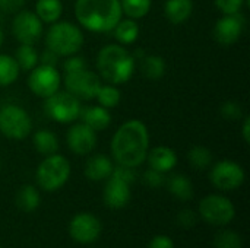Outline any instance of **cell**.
<instances>
[{"label": "cell", "instance_id": "1", "mask_svg": "<svg viewBox=\"0 0 250 248\" xmlns=\"http://www.w3.org/2000/svg\"><path fill=\"white\" fill-rule=\"evenodd\" d=\"M148 146L149 134L146 126L139 120H130L116 132L111 152L119 165L136 168L146 159Z\"/></svg>", "mask_w": 250, "mask_h": 248}, {"label": "cell", "instance_id": "2", "mask_svg": "<svg viewBox=\"0 0 250 248\" xmlns=\"http://www.w3.org/2000/svg\"><path fill=\"white\" fill-rule=\"evenodd\" d=\"M75 13L82 26L92 32H108L122 19L120 0H76Z\"/></svg>", "mask_w": 250, "mask_h": 248}, {"label": "cell", "instance_id": "3", "mask_svg": "<svg viewBox=\"0 0 250 248\" xmlns=\"http://www.w3.org/2000/svg\"><path fill=\"white\" fill-rule=\"evenodd\" d=\"M97 67L100 75L110 83H123L130 79L135 61L129 51L120 45H105L100 50L97 57Z\"/></svg>", "mask_w": 250, "mask_h": 248}, {"label": "cell", "instance_id": "4", "mask_svg": "<svg viewBox=\"0 0 250 248\" xmlns=\"http://www.w3.org/2000/svg\"><path fill=\"white\" fill-rule=\"evenodd\" d=\"M83 35L78 26L70 22L54 23L45 37V45L57 56H73L81 50Z\"/></svg>", "mask_w": 250, "mask_h": 248}, {"label": "cell", "instance_id": "5", "mask_svg": "<svg viewBox=\"0 0 250 248\" xmlns=\"http://www.w3.org/2000/svg\"><path fill=\"white\" fill-rule=\"evenodd\" d=\"M37 183L45 191H56L70 177V164L62 155L47 156L37 168Z\"/></svg>", "mask_w": 250, "mask_h": 248}, {"label": "cell", "instance_id": "6", "mask_svg": "<svg viewBox=\"0 0 250 248\" xmlns=\"http://www.w3.org/2000/svg\"><path fill=\"white\" fill-rule=\"evenodd\" d=\"M199 216L211 225L224 227L234 219L236 209L230 199L218 194H209L199 203Z\"/></svg>", "mask_w": 250, "mask_h": 248}, {"label": "cell", "instance_id": "7", "mask_svg": "<svg viewBox=\"0 0 250 248\" xmlns=\"http://www.w3.org/2000/svg\"><path fill=\"white\" fill-rule=\"evenodd\" d=\"M32 129V121L25 110L7 104L0 110V132L13 140L25 139Z\"/></svg>", "mask_w": 250, "mask_h": 248}, {"label": "cell", "instance_id": "8", "mask_svg": "<svg viewBox=\"0 0 250 248\" xmlns=\"http://www.w3.org/2000/svg\"><path fill=\"white\" fill-rule=\"evenodd\" d=\"M81 102L70 92H54L45 98V113L57 123H72L79 117Z\"/></svg>", "mask_w": 250, "mask_h": 248}, {"label": "cell", "instance_id": "9", "mask_svg": "<svg viewBox=\"0 0 250 248\" xmlns=\"http://www.w3.org/2000/svg\"><path fill=\"white\" fill-rule=\"evenodd\" d=\"M103 231L100 219L88 212L78 213L69 222V235L78 244H92L95 243Z\"/></svg>", "mask_w": 250, "mask_h": 248}, {"label": "cell", "instance_id": "10", "mask_svg": "<svg viewBox=\"0 0 250 248\" xmlns=\"http://www.w3.org/2000/svg\"><path fill=\"white\" fill-rule=\"evenodd\" d=\"M64 85H66L67 92H70L78 99L89 101V99L95 98V95L101 86V82L95 73H92L86 69H82L78 72L66 73Z\"/></svg>", "mask_w": 250, "mask_h": 248}, {"label": "cell", "instance_id": "11", "mask_svg": "<svg viewBox=\"0 0 250 248\" xmlns=\"http://www.w3.org/2000/svg\"><path fill=\"white\" fill-rule=\"evenodd\" d=\"M209 180L218 190L230 191L239 189L245 183V171L237 162L220 161L211 170Z\"/></svg>", "mask_w": 250, "mask_h": 248}, {"label": "cell", "instance_id": "12", "mask_svg": "<svg viewBox=\"0 0 250 248\" xmlns=\"http://www.w3.org/2000/svg\"><path fill=\"white\" fill-rule=\"evenodd\" d=\"M60 80V73L56 70L54 66L41 64L32 69L28 77V86L37 96L48 98L50 95L59 91Z\"/></svg>", "mask_w": 250, "mask_h": 248}, {"label": "cell", "instance_id": "13", "mask_svg": "<svg viewBox=\"0 0 250 248\" xmlns=\"http://www.w3.org/2000/svg\"><path fill=\"white\" fill-rule=\"evenodd\" d=\"M12 31L21 44L32 45L40 39L42 32V25L35 13L29 10H23L18 13L16 18L13 19Z\"/></svg>", "mask_w": 250, "mask_h": 248}, {"label": "cell", "instance_id": "14", "mask_svg": "<svg viewBox=\"0 0 250 248\" xmlns=\"http://www.w3.org/2000/svg\"><path fill=\"white\" fill-rule=\"evenodd\" d=\"M245 28V19L239 13L226 15L221 18L214 28V38L221 45H231L239 41Z\"/></svg>", "mask_w": 250, "mask_h": 248}, {"label": "cell", "instance_id": "15", "mask_svg": "<svg viewBox=\"0 0 250 248\" xmlns=\"http://www.w3.org/2000/svg\"><path fill=\"white\" fill-rule=\"evenodd\" d=\"M67 145L76 155H86L92 152L97 145L95 130L83 123L75 124L67 132Z\"/></svg>", "mask_w": 250, "mask_h": 248}, {"label": "cell", "instance_id": "16", "mask_svg": "<svg viewBox=\"0 0 250 248\" xmlns=\"http://www.w3.org/2000/svg\"><path fill=\"white\" fill-rule=\"evenodd\" d=\"M104 203L110 209H123L132 197L130 184L116 178L110 177L107 178V184L104 187Z\"/></svg>", "mask_w": 250, "mask_h": 248}, {"label": "cell", "instance_id": "17", "mask_svg": "<svg viewBox=\"0 0 250 248\" xmlns=\"http://www.w3.org/2000/svg\"><path fill=\"white\" fill-rule=\"evenodd\" d=\"M148 164L152 170L160 171V172H167L171 171L176 164H177V155L173 149L167 146H158L154 148L149 153H146Z\"/></svg>", "mask_w": 250, "mask_h": 248}, {"label": "cell", "instance_id": "18", "mask_svg": "<svg viewBox=\"0 0 250 248\" xmlns=\"http://www.w3.org/2000/svg\"><path fill=\"white\" fill-rule=\"evenodd\" d=\"M113 168L114 165L110 158L105 155H94L85 165V175L91 181H103L111 177Z\"/></svg>", "mask_w": 250, "mask_h": 248}, {"label": "cell", "instance_id": "19", "mask_svg": "<svg viewBox=\"0 0 250 248\" xmlns=\"http://www.w3.org/2000/svg\"><path fill=\"white\" fill-rule=\"evenodd\" d=\"M79 117L83 124L89 126L95 132L105 130L110 123H111V115L107 108L104 107H88V108H81Z\"/></svg>", "mask_w": 250, "mask_h": 248}, {"label": "cell", "instance_id": "20", "mask_svg": "<svg viewBox=\"0 0 250 248\" xmlns=\"http://www.w3.org/2000/svg\"><path fill=\"white\" fill-rule=\"evenodd\" d=\"M192 10H193L192 0H167L164 4L166 18L174 25L185 22L192 15Z\"/></svg>", "mask_w": 250, "mask_h": 248}, {"label": "cell", "instance_id": "21", "mask_svg": "<svg viewBox=\"0 0 250 248\" xmlns=\"http://www.w3.org/2000/svg\"><path fill=\"white\" fill-rule=\"evenodd\" d=\"M15 203L22 212L29 213L38 209L41 203V197H40L38 190L34 186H22L16 193Z\"/></svg>", "mask_w": 250, "mask_h": 248}, {"label": "cell", "instance_id": "22", "mask_svg": "<svg viewBox=\"0 0 250 248\" xmlns=\"http://www.w3.org/2000/svg\"><path fill=\"white\" fill-rule=\"evenodd\" d=\"M167 187L170 193L182 202H188L193 197V186H192V181L186 175H180V174L173 175L168 180Z\"/></svg>", "mask_w": 250, "mask_h": 248}, {"label": "cell", "instance_id": "23", "mask_svg": "<svg viewBox=\"0 0 250 248\" xmlns=\"http://www.w3.org/2000/svg\"><path fill=\"white\" fill-rule=\"evenodd\" d=\"M34 146L38 153H41L44 156H50L59 151V140L51 132L38 130L34 134Z\"/></svg>", "mask_w": 250, "mask_h": 248}, {"label": "cell", "instance_id": "24", "mask_svg": "<svg viewBox=\"0 0 250 248\" xmlns=\"http://www.w3.org/2000/svg\"><path fill=\"white\" fill-rule=\"evenodd\" d=\"M62 3L60 0H38L35 4V15L40 20L51 23L56 22L62 15Z\"/></svg>", "mask_w": 250, "mask_h": 248}, {"label": "cell", "instance_id": "25", "mask_svg": "<svg viewBox=\"0 0 250 248\" xmlns=\"http://www.w3.org/2000/svg\"><path fill=\"white\" fill-rule=\"evenodd\" d=\"M19 75V66L10 56L0 54V86L12 85Z\"/></svg>", "mask_w": 250, "mask_h": 248}, {"label": "cell", "instance_id": "26", "mask_svg": "<svg viewBox=\"0 0 250 248\" xmlns=\"http://www.w3.org/2000/svg\"><path fill=\"white\" fill-rule=\"evenodd\" d=\"M138 35H139L138 23L133 22L132 19L120 20L114 26V37L122 44H132V42H135L138 39Z\"/></svg>", "mask_w": 250, "mask_h": 248}, {"label": "cell", "instance_id": "27", "mask_svg": "<svg viewBox=\"0 0 250 248\" xmlns=\"http://www.w3.org/2000/svg\"><path fill=\"white\" fill-rule=\"evenodd\" d=\"M141 67H142L144 76H146L148 79L157 80V79L163 77V75L166 72V61L160 56H146V57H144Z\"/></svg>", "mask_w": 250, "mask_h": 248}, {"label": "cell", "instance_id": "28", "mask_svg": "<svg viewBox=\"0 0 250 248\" xmlns=\"http://www.w3.org/2000/svg\"><path fill=\"white\" fill-rule=\"evenodd\" d=\"M188 159L193 168L207 170L212 164V153L205 146H193L188 153Z\"/></svg>", "mask_w": 250, "mask_h": 248}, {"label": "cell", "instance_id": "29", "mask_svg": "<svg viewBox=\"0 0 250 248\" xmlns=\"http://www.w3.org/2000/svg\"><path fill=\"white\" fill-rule=\"evenodd\" d=\"M19 69L22 70H32L37 63H38V54L37 51L34 50L32 45H26V44H22L18 51H16V57H15Z\"/></svg>", "mask_w": 250, "mask_h": 248}, {"label": "cell", "instance_id": "30", "mask_svg": "<svg viewBox=\"0 0 250 248\" xmlns=\"http://www.w3.org/2000/svg\"><path fill=\"white\" fill-rule=\"evenodd\" d=\"M122 10L133 19L142 18L149 12L151 0H122L120 1Z\"/></svg>", "mask_w": 250, "mask_h": 248}, {"label": "cell", "instance_id": "31", "mask_svg": "<svg viewBox=\"0 0 250 248\" xmlns=\"http://www.w3.org/2000/svg\"><path fill=\"white\" fill-rule=\"evenodd\" d=\"M95 98L98 99V102L101 104V107L104 108H114L119 105L120 102V91L111 85H105V86H100Z\"/></svg>", "mask_w": 250, "mask_h": 248}, {"label": "cell", "instance_id": "32", "mask_svg": "<svg viewBox=\"0 0 250 248\" xmlns=\"http://www.w3.org/2000/svg\"><path fill=\"white\" fill-rule=\"evenodd\" d=\"M214 247L215 248H243L242 237L231 231V229H224L218 232L214 238Z\"/></svg>", "mask_w": 250, "mask_h": 248}, {"label": "cell", "instance_id": "33", "mask_svg": "<svg viewBox=\"0 0 250 248\" xmlns=\"http://www.w3.org/2000/svg\"><path fill=\"white\" fill-rule=\"evenodd\" d=\"M221 115H223V118L230 120V121L240 120L242 118V108H240L239 104H236L233 101L224 102L221 105Z\"/></svg>", "mask_w": 250, "mask_h": 248}, {"label": "cell", "instance_id": "34", "mask_svg": "<svg viewBox=\"0 0 250 248\" xmlns=\"http://www.w3.org/2000/svg\"><path fill=\"white\" fill-rule=\"evenodd\" d=\"M111 177H116L127 184H132L136 180V172L133 171L132 167H126V165H117L113 168Z\"/></svg>", "mask_w": 250, "mask_h": 248}, {"label": "cell", "instance_id": "35", "mask_svg": "<svg viewBox=\"0 0 250 248\" xmlns=\"http://www.w3.org/2000/svg\"><path fill=\"white\" fill-rule=\"evenodd\" d=\"M144 183H145L148 187L157 189V187H161V186L166 183V178H164V174H163V172L149 168V170L144 174Z\"/></svg>", "mask_w": 250, "mask_h": 248}, {"label": "cell", "instance_id": "36", "mask_svg": "<svg viewBox=\"0 0 250 248\" xmlns=\"http://www.w3.org/2000/svg\"><path fill=\"white\" fill-rule=\"evenodd\" d=\"M245 0H215L217 7L226 13V15H233V13H239V10L242 9Z\"/></svg>", "mask_w": 250, "mask_h": 248}, {"label": "cell", "instance_id": "37", "mask_svg": "<svg viewBox=\"0 0 250 248\" xmlns=\"http://www.w3.org/2000/svg\"><path fill=\"white\" fill-rule=\"evenodd\" d=\"M196 222H198V215L190 209H185L177 215V224L185 229H189V228L195 227Z\"/></svg>", "mask_w": 250, "mask_h": 248}, {"label": "cell", "instance_id": "38", "mask_svg": "<svg viewBox=\"0 0 250 248\" xmlns=\"http://www.w3.org/2000/svg\"><path fill=\"white\" fill-rule=\"evenodd\" d=\"M148 248H174V243L167 235H157L149 241Z\"/></svg>", "mask_w": 250, "mask_h": 248}, {"label": "cell", "instance_id": "39", "mask_svg": "<svg viewBox=\"0 0 250 248\" xmlns=\"http://www.w3.org/2000/svg\"><path fill=\"white\" fill-rule=\"evenodd\" d=\"M85 69V61L82 57H70L69 60H66L64 63V70L66 73H70V72H78V70H82Z\"/></svg>", "mask_w": 250, "mask_h": 248}, {"label": "cell", "instance_id": "40", "mask_svg": "<svg viewBox=\"0 0 250 248\" xmlns=\"http://www.w3.org/2000/svg\"><path fill=\"white\" fill-rule=\"evenodd\" d=\"M23 3L25 0H0V9L7 13H13L19 10L23 6Z\"/></svg>", "mask_w": 250, "mask_h": 248}, {"label": "cell", "instance_id": "41", "mask_svg": "<svg viewBox=\"0 0 250 248\" xmlns=\"http://www.w3.org/2000/svg\"><path fill=\"white\" fill-rule=\"evenodd\" d=\"M59 56L56 53H53L51 50L47 48V51L42 54V64H48V66H56Z\"/></svg>", "mask_w": 250, "mask_h": 248}, {"label": "cell", "instance_id": "42", "mask_svg": "<svg viewBox=\"0 0 250 248\" xmlns=\"http://www.w3.org/2000/svg\"><path fill=\"white\" fill-rule=\"evenodd\" d=\"M243 139L246 143L250 142V117H246L245 121H243Z\"/></svg>", "mask_w": 250, "mask_h": 248}, {"label": "cell", "instance_id": "43", "mask_svg": "<svg viewBox=\"0 0 250 248\" xmlns=\"http://www.w3.org/2000/svg\"><path fill=\"white\" fill-rule=\"evenodd\" d=\"M1 44H3V32L0 29V47H1Z\"/></svg>", "mask_w": 250, "mask_h": 248}, {"label": "cell", "instance_id": "44", "mask_svg": "<svg viewBox=\"0 0 250 248\" xmlns=\"http://www.w3.org/2000/svg\"><path fill=\"white\" fill-rule=\"evenodd\" d=\"M0 248H1V247H0Z\"/></svg>", "mask_w": 250, "mask_h": 248}]
</instances>
